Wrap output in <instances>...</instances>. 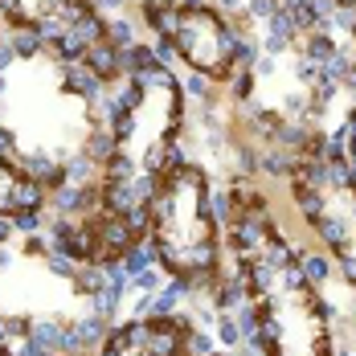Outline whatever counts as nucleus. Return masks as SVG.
I'll return each instance as SVG.
<instances>
[{"mask_svg": "<svg viewBox=\"0 0 356 356\" xmlns=\"http://www.w3.org/2000/svg\"><path fill=\"white\" fill-rule=\"evenodd\" d=\"M209 177L184 152L168 160L147 197V242L160 266L184 279L188 291H213L221 275V234H217Z\"/></svg>", "mask_w": 356, "mask_h": 356, "instance_id": "f257e3e1", "label": "nucleus"}, {"mask_svg": "<svg viewBox=\"0 0 356 356\" xmlns=\"http://www.w3.org/2000/svg\"><path fill=\"white\" fill-rule=\"evenodd\" d=\"M143 21L193 74L209 82L234 78V45L238 29L213 4H184V0H143Z\"/></svg>", "mask_w": 356, "mask_h": 356, "instance_id": "f03ea898", "label": "nucleus"}, {"mask_svg": "<svg viewBox=\"0 0 356 356\" xmlns=\"http://www.w3.org/2000/svg\"><path fill=\"white\" fill-rule=\"evenodd\" d=\"M8 29H29L45 41L58 62H86L107 45V17L90 0H0Z\"/></svg>", "mask_w": 356, "mask_h": 356, "instance_id": "7ed1b4c3", "label": "nucleus"}, {"mask_svg": "<svg viewBox=\"0 0 356 356\" xmlns=\"http://www.w3.org/2000/svg\"><path fill=\"white\" fill-rule=\"evenodd\" d=\"M184 327V316H136L103 340L99 356H180Z\"/></svg>", "mask_w": 356, "mask_h": 356, "instance_id": "20e7f679", "label": "nucleus"}, {"mask_svg": "<svg viewBox=\"0 0 356 356\" xmlns=\"http://www.w3.org/2000/svg\"><path fill=\"white\" fill-rule=\"evenodd\" d=\"M49 188L33 180L13 156H4L0 152V217H17L25 213V209H45V197Z\"/></svg>", "mask_w": 356, "mask_h": 356, "instance_id": "39448f33", "label": "nucleus"}, {"mask_svg": "<svg viewBox=\"0 0 356 356\" xmlns=\"http://www.w3.org/2000/svg\"><path fill=\"white\" fill-rule=\"evenodd\" d=\"M107 316H99V312H90V316H82V320H74V336H78V353H99L103 348V340L111 336L107 327Z\"/></svg>", "mask_w": 356, "mask_h": 356, "instance_id": "423d86ee", "label": "nucleus"}, {"mask_svg": "<svg viewBox=\"0 0 356 356\" xmlns=\"http://www.w3.org/2000/svg\"><path fill=\"white\" fill-rule=\"evenodd\" d=\"M323 152H327V156H336V160H344V164L356 172V111L344 119V127L323 143Z\"/></svg>", "mask_w": 356, "mask_h": 356, "instance_id": "0eeeda50", "label": "nucleus"}, {"mask_svg": "<svg viewBox=\"0 0 356 356\" xmlns=\"http://www.w3.org/2000/svg\"><path fill=\"white\" fill-rule=\"evenodd\" d=\"M119 266H123V275L131 279V275H140V270H147V266H160V258H156L152 242H131V246L123 250Z\"/></svg>", "mask_w": 356, "mask_h": 356, "instance_id": "6e6552de", "label": "nucleus"}, {"mask_svg": "<svg viewBox=\"0 0 356 356\" xmlns=\"http://www.w3.org/2000/svg\"><path fill=\"white\" fill-rule=\"evenodd\" d=\"M299 270H303V279L312 286H323L332 279V262H327V254L320 250H307V254H299Z\"/></svg>", "mask_w": 356, "mask_h": 356, "instance_id": "1a4fd4ad", "label": "nucleus"}, {"mask_svg": "<svg viewBox=\"0 0 356 356\" xmlns=\"http://www.w3.org/2000/svg\"><path fill=\"white\" fill-rule=\"evenodd\" d=\"M213 336H217V344H225V348H238V344H242V327H238V316H234V312H217Z\"/></svg>", "mask_w": 356, "mask_h": 356, "instance_id": "9d476101", "label": "nucleus"}, {"mask_svg": "<svg viewBox=\"0 0 356 356\" xmlns=\"http://www.w3.org/2000/svg\"><path fill=\"white\" fill-rule=\"evenodd\" d=\"M127 283H131V291H143V295H156V291L164 286V279H160V266H147V270H140V275H131Z\"/></svg>", "mask_w": 356, "mask_h": 356, "instance_id": "9b49d317", "label": "nucleus"}, {"mask_svg": "<svg viewBox=\"0 0 356 356\" xmlns=\"http://www.w3.org/2000/svg\"><path fill=\"white\" fill-rule=\"evenodd\" d=\"M242 13H246L250 21H270V17L279 13V0H246Z\"/></svg>", "mask_w": 356, "mask_h": 356, "instance_id": "f8f14e48", "label": "nucleus"}, {"mask_svg": "<svg viewBox=\"0 0 356 356\" xmlns=\"http://www.w3.org/2000/svg\"><path fill=\"white\" fill-rule=\"evenodd\" d=\"M123 4H127V0H95V8H99L103 17H107V13H123Z\"/></svg>", "mask_w": 356, "mask_h": 356, "instance_id": "ddd939ff", "label": "nucleus"}, {"mask_svg": "<svg viewBox=\"0 0 356 356\" xmlns=\"http://www.w3.org/2000/svg\"><path fill=\"white\" fill-rule=\"evenodd\" d=\"M242 356H266V353H262V348H254V344H246V348H242Z\"/></svg>", "mask_w": 356, "mask_h": 356, "instance_id": "4468645a", "label": "nucleus"}, {"mask_svg": "<svg viewBox=\"0 0 356 356\" xmlns=\"http://www.w3.org/2000/svg\"><path fill=\"white\" fill-rule=\"evenodd\" d=\"M0 356H13V353H8V348H0Z\"/></svg>", "mask_w": 356, "mask_h": 356, "instance_id": "2eb2a0df", "label": "nucleus"}, {"mask_svg": "<svg viewBox=\"0 0 356 356\" xmlns=\"http://www.w3.org/2000/svg\"><path fill=\"white\" fill-rule=\"evenodd\" d=\"M353 320H356V299H353Z\"/></svg>", "mask_w": 356, "mask_h": 356, "instance_id": "dca6fc26", "label": "nucleus"}, {"mask_svg": "<svg viewBox=\"0 0 356 356\" xmlns=\"http://www.w3.org/2000/svg\"><path fill=\"white\" fill-rule=\"evenodd\" d=\"M332 356H353V353H332Z\"/></svg>", "mask_w": 356, "mask_h": 356, "instance_id": "f3484780", "label": "nucleus"}, {"mask_svg": "<svg viewBox=\"0 0 356 356\" xmlns=\"http://www.w3.org/2000/svg\"><path fill=\"white\" fill-rule=\"evenodd\" d=\"M0 37H4V33H0Z\"/></svg>", "mask_w": 356, "mask_h": 356, "instance_id": "a211bd4d", "label": "nucleus"}, {"mask_svg": "<svg viewBox=\"0 0 356 356\" xmlns=\"http://www.w3.org/2000/svg\"><path fill=\"white\" fill-rule=\"evenodd\" d=\"M213 356H217V353H213Z\"/></svg>", "mask_w": 356, "mask_h": 356, "instance_id": "6ab92c4d", "label": "nucleus"}]
</instances>
